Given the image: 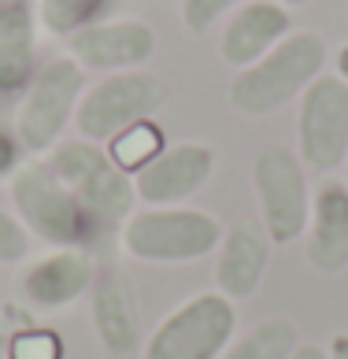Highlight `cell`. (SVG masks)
I'll return each instance as SVG.
<instances>
[{"instance_id":"cell-3","label":"cell","mask_w":348,"mask_h":359,"mask_svg":"<svg viewBox=\"0 0 348 359\" xmlns=\"http://www.w3.org/2000/svg\"><path fill=\"white\" fill-rule=\"evenodd\" d=\"M82 93L86 71L71 56H56L37 67L15 108V141L22 144V152L45 156L56 149L67 123H74Z\"/></svg>"},{"instance_id":"cell-13","label":"cell","mask_w":348,"mask_h":359,"mask_svg":"<svg viewBox=\"0 0 348 359\" xmlns=\"http://www.w3.org/2000/svg\"><path fill=\"white\" fill-rule=\"evenodd\" d=\"M93 278H97V263L86 248H48L45 256H37L30 267L22 271L19 289L22 300L34 311H63L89 297Z\"/></svg>"},{"instance_id":"cell-7","label":"cell","mask_w":348,"mask_h":359,"mask_svg":"<svg viewBox=\"0 0 348 359\" xmlns=\"http://www.w3.org/2000/svg\"><path fill=\"white\" fill-rule=\"evenodd\" d=\"M163 104H167V86H163V78L152 74L149 67L104 74L100 82L89 86L82 93V100H78V111H74L78 137H86L93 144H104L115 134L130 130L133 123L152 118Z\"/></svg>"},{"instance_id":"cell-16","label":"cell","mask_w":348,"mask_h":359,"mask_svg":"<svg viewBox=\"0 0 348 359\" xmlns=\"http://www.w3.org/2000/svg\"><path fill=\"white\" fill-rule=\"evenodd\" d=\"M304 256L315 274L348 271V189H344V182H326L319 193H312Z\"/></svg>"},{"instance_id":"cell-21","label":"cell","mask_w":348,"mask_h":359,"mask_svg":"<svg viewBox=\"0 0 348 359\" xmlns=\"http://www.w3.org/2000/svg\"><path fill=\"white\" fill-rule=\"evenodd\" d=\"M241 4H245V0H182L178 15H182V26L189 34H208L222 15H230Z\"/></svg>"},{"instance_id":"cell-8","label":"cell","mask_w":348,"mask_h":359,"mask_svg":"<svg viewBox=\"0 0 348 359\" xmlns=\"http://www.w3.org/2000/svg\"><path fill=\"white\" fill-rule=\"evenodd\" d=\"M8 193L15 204V219L26 226V233L41 237L52 248H71L82 241L89 215L67 193V185L56 178V170L45 159H22L8 182Z\"/></svg>"},{"instance_id":"cell-30","label":"cell","mask_w":348,"mask_h":359,"mask_svg":"<svg viewBox=\"0 0 348 359\" xmlns=\"http://www.w3.org/2000/svg\"><path fill=\"white\" fill-rule=\"evenodd\" d=\"M341 167H344V189H348V156H344V163H341Z\"/></svg>"},{"instance_id":"cell-14","label":"cell","mask_w":348,"mask_h":359,"mask_svg":"<svg viewBox=\"0 0 348 359\" xmlns=\"http://www.w3.org/2000/svg\"><path fill=\"white\" fill-rule=\"evenodd\" d=\"M271 237L260 226V219H234L222 230V241L215 248V292L226 300H248L260 289L267 263H271Z\"/></svg>"},{"instance_id":"cell-5","label":"cell","mask_w":348,"mask_h":359,"mask_svg":"<svg viewBox=\"0 0 348 359\" xmlns=\"http://www.w3.org/2000/svg\"><path fill=\"white\" fill-rule=\"evenodd\" d=\"M252 196L260 208V226L271 245H293L307 230L312 215V185L307 167L289 144H263L252 159Z\"/></svg>"},{"instance_id":"cell-17","label":"cell","mask_w":348,"mask_h":359,"mask_svg":"<svg viewBox=\"0 0 348 359\" xmlns=\"http://www.w3.org/2000/svg\"><path fill=\"white\" fill-rule=\"evenodd\" d=\"M37 15L26 0L0 4V97L22 93L34 78Z\"/></svg>"},{"instance_id":"cell-6","label":"cell","mask_w":348,"mask_h":359,"mask_svg":"<svg viewBox=\"0 0 348 359\" xmlns=\"http://www.w3.org/2000/svg\"><path fill=\"white\" fill-rule=\"evenodd\" d=\"M48 167L56 170V178L67 185V193L93 219L123 222L133 211V204H138L133 175H126L123 167H115V159L108 156L104 144H93L86 137L60 141L52 149Z\"/></svg>"},{"instance_id":"cell-23","label":"cell","mask_w":348,"mask_h":359,"mask_svg":"<svg viewBox=\"0 0 348 359\" xmlns=\"http://www.w3.org/2000/svg\"><path fill=\"white\" fill-rule=\"evenodd\" d=\"M26 252H30L26 226L15 215L0 211V263H19V259H26Z\"/></svg>"},{"instance_id":"cell-18","label":"cell","mask_w":348,"mask_h":359,"mask_svg":"<svg viewBox=\"0 0 348 359\" xmlns=\"http://www.w3.org/2000/svg\"><path fill=\"white\" fill-rule=\"evenodd\" d=\"M300 344V330L293 318H263L260 326H252L248 334H241L230 341V348L222 352V359H289Z\"/></svg>"},{"instance_id":"cell-11","label":"cell","mask_w":348,"mask_h":359,"mask_svg":"<svg viewBox=\"0 0 348 359\" xmlns=\"http://www.w3.org/2000/svg\"><path fill=\"white\" fill-rule=\"evenodd\" d=\"M67 41H71V60L82 71L119 74L138 71L152 60L156 30L145 19H97L71 34Z\"/></svg>"},{"instance_id":"cell-27","label":"cell","mask_w":348,"mask_h":359,"mask_svg":"<svg viewBox=\"0 0 348 359\" xmlns=\"http://www.w3.org/2000/svg\"><path fill=\"white\" fill-rule=\"evenodd\" d=\"M326 352L330 359H348V334H337L330 344H326Z\"/></svg>"},{"instance_id":"cell-26","label":"cell","mask_w":348,"mask_h":359,"mask_svg":"<svg viewBox=\"0 0 348 359\" xmlns=\"http://www.w3.org/2000/svg\"><path fill=\"white\" fill-rule=\"evenodd\" d=\"M333 67H337V71H333V74H337L341 78V82L348 86V41L337 48V56H333Z\"/></svg>"},{"instance_id":"cell-2","label":"cell","mask_w":348,"mask_h":359,"mask_svg":"<svg viewBox=\"0 0 348 359\" xmlns=\"http://www.w3.org/2000/svg\"><path fill=\"white\" fill-rule=\"evenodd\" d=\"M226 226L200 208H141L130 211L119 230V248L126 259L182 267L211 256L222 241Z\"/></svg>"},{"instance_id":"cell-25","label":"cell","mask_w":348,"mask_h":359,"mask_svg":"<svg viewBox=\"0 0 348 359\" xmlns=\"http://www.w3.org/2000/svg\"><path fill=\"white\" fill-rule=\"evenodd\" d=\"M289 359H330V352L323 348V344H312V341H300L297 352H293Z\"/></svg>"},{"instance_id":"cell-12","label":"cell","mask_w":348,"mask_h":359,"mask_svg":"<svg viewBox=\"0 0 348 359\" xmlns=\"http://www.w3.org/2000/svg\"><path fill=\"white\" fill-rule=\"evenodd\" d=\"M89 318L100 348L112 359H130L141 352V311L133 282L119 267H104L89 289Z\"/></svg>"},{"instance_id":"cell-10","label":"cell","mask_w":348,"mask_h":359,"mask_svg":"<svg viewBox=\"0 0 348 359\" xmlns=\"http://www.w3.org/2000/svg\"><path fill=\"white\" fill-rule=\"evenodd\" d=\"M211 175H215V149L200 141H178L133 175V193L149 208H178L204 189Z\"/></svg>"},{"instance_id":"cell-29","label":"cell","mask_w":348,"mask_h":359,"mask_svg":"<svg viewBox=\"0 0 348 359\" xmlns=\"http://www.w3.org/2000/svg\"><path fill=\"white\" fill-rule=\"evenodd\" d=\"M278 4H286L289 11H297V8H304V4H312V0H278Z\"/></svg>"},{"instance_id":"cell-22","label":"cell","mask_w":348,"mask_h":359,"mask_svg":"<svg viewBox=\"0 0 348 359\" xmlns=\"http://www.w3.org/2000/svg\"><path fill=\"white\" fill-rule=\"evenodd\" d=\"M8 359H63V341L52 330H22L11 334Z\"/></svg>"},{"instance_id":"cell-4","label":"cell","mask_w":348,"mask_h":359,"mask_svg":"<svg viewBox=\"0 0 348 359\" xmlns=\"http://www.w3.org/2000/svg\"><path fill=\"white\" fill-rule=\"evenodd\" d=\"M237 330V308L222 292H193L156 323L141 359H222Z\"/></svg>"},{"instance_id":"cell-20","label":"cell","mask_w":348,"mask_h":359,"mask_svg":"<svg viewBox=\"0 0 348 359\" xmlns=\"http://www.w3.org/2000/svg\"><path fill=\"white\" fill-rule=\"evenodd\" d=\"M108 0H37V22L56 37H71L82 26L97 22Z\"/></svg>"},{"instance_id":"cell-28","label":"cell","mask_w":348,"mask_h":359,"mask_svg":"<svg viewBox=\"0 0 348 359\" xmlns=\"http://www.w3.org/2000/svg\"><path fill=\"white\" fill-rule=\"evenodd\" d=\"M8 344H11V326L8 318H0V359H8Z\"/></svg>"},{"instance_id":"cell-15","label":"cell","mask_w":348,"mask_h":359,"mask_svg":"<svg viewBox=\"0 0 348 359\" xmlns=\"http://www.w3.org/2000/svg\"><path fill=\"white\" fill-rule=\"evenodd\" d=\"M293 34V11L278 0H248L230 11L219 37V56L226 67L245 71L256 60H263L278 41Z\"/></svg>"},{"instance_id":"cell-9","label":"cell","mask_w":348,"mask_h":359,"mask_svg":"<svg viewBox=\"0 0 348 359\" xmlns=\"http://www.w3.org/2000/svg\"><path fill=\"white\" fill-rule=\"evenodd\" d=\"M312 175H330L348 156V86L337 74H319L297 100V149Z\"/></svg>"},{"instance_id":"cell-19","label":"cell","mask_w":348,"mask_h":359,"mask_svg":"<svg viewBox=\"0 0 348 359\" xmlns=\"http://www.w3.org/2000/svg\"><path fill=\"white\" fill-rule=\"evenodd\" d=\"M163 149H167L163 130H159L152 118L133 123L130 130H123V134H115L108 141V156L115 159V167L126 170V175H138V170L149 163V159H156Z\"/></svg>"},{"instance_id":"cell-1","label":"cell","mask_w":348,"mask_h":359,"mask_svg":"<svg viewBox=\"0 0 348 359\" xmlns=\"http://www.w3.org/2000/svg\"><path fill=\"white\" fill-rule=\"evenodd\" d=\"M326 56H330V48L323 41V34L293 30L263 60L234 74L230 89H226V100H230V108H237L241 115H252V118L274 115L286 104L300 100V93L323 74Z\"/></svg>"},{"instance_id":"cell-24","label":"cell","mask_w":348,"mask_h":359,"mask_svg":"<svg viewBox=\"0 0 348 359\" xmlns=\"http://www.w3.org/2000/svg\"><path fill=\"white\" fill-rule=\"evenodd\" d=\"M19 149L22 144L15 141V134H4V130H0V178L4 175H15V167H19Z\"/></svg>"}]
</instances>
